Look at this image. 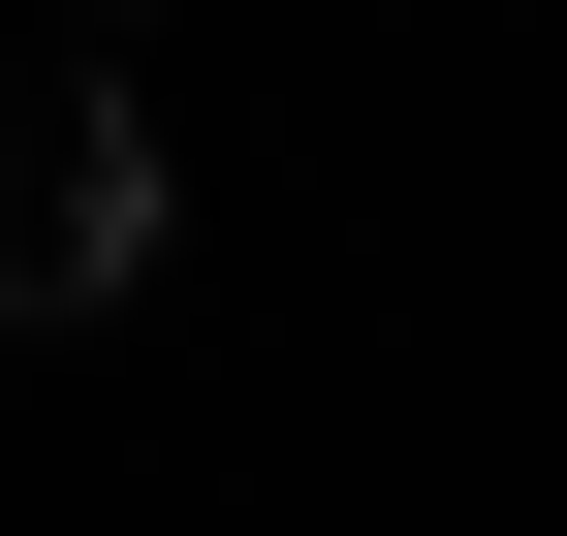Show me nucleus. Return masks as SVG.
Wrapping results in <instances>:
<instances>
[{
    "instance_id": "f257e3e1",
    "label": "nucleus",
    "mask_w": 567,
    "mask_h": 536,
    "mask_svg": "<svg viewBox=\"0 0 567 536\" xmlns=\"http://www.w3.org/2000/svg\"><path fill=\"white\" fill-rule=\"evenodd\" d=\"M158 252V63L95 0H0V316H126Z\"/></svg>"
}]
</instances>
